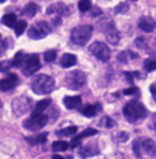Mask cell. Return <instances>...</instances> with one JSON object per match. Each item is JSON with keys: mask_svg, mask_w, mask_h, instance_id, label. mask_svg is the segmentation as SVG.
<instances>
[{"mask_svg": "<svg viewBox=\"0 0 156 159\" xmlns=\"http://www.w3.org/2000/svg\"><path fill=\"white\" fill-rule=\"evenodd\" d=\"M32 89L37 95H48L55 89V80L47 74H40L33 80Z\"/></svg>", "mask_w": 156, "mask_h": 159, "instance_id": "cell-1", "label": "cell"}, {"mask_svg": "<svg viewBox=\"0 0 156 159\" xmlns=\"http://www.w3.org/2000/svg\"><path fill=\"white\" fill-rule=\"evenodd\" d=\"M123 115L129 122H136L147 117V108L140 102H129L123 108Z\"/></svg>", "mask_w": 156, "mask_h": 159, "instance_id": "cell-2", "label": "cell"}, {"mask_svg": "<svg viewBox=\"0 0 156 159\" xmlns=\"http://www.w3.org/2000/svg\"><path fill=\"white\" fill-rule=\"evenodd\" d=\"M92 32H93V28L91 25H79L75 26L71 30L70 39L71 41L74 43L75 45H85L86 43L89 41V39L92 37Z\"/></svg>", "mask_w": 156, "mask_h": 159, "instance_id": "cell-3", "label": "cell"}, {"mask_svg": "<svg viewBox=\"0 0 156 159\" xmlns=\"http://www.w3.org/2000/svg\"><path fill=\"white\" fill-rule=\"evenodd\" d=\"M66 87L71 91H77V89L82 88L86 84V75L85 73H82L81 70H74L70 71L66 75V81H65Z\"/></svg>", "mask_w": 156, "mask_h": 159, "instance_id": "cell-4", "label": "cell"}, {"mask_svg": "<svg viewBox=\"0 0 156 159\" xmlns=\"http://www.w3.org/2000/svg\"><path fill=\"white\" fill-rule=\"evenodd\" d=\"M47 122H48L47 115H44L42 112H40V114L38 112H33L32 117L25 121L24 126L26 129H29V130L36 132V130H40V129L44 128L45 125H47Z\"/></svg>", "mask_w": 156, "mask_h": 159, "instance_id": "cell-5", "label": "cell"}, {"mask_svg": "<svg viewBox=\"0 0 156 159\" xmlns=\"http://www.w3.org/2000/svg\"><path fill=\"white\" fill-rule=\"evenodd\" d=\"M89 51H91L99 61L104 62V63L108 62L109 58H111V51H109V48L107 47V44H104V43H101V41L92 43V44L89 45Z\"/></svg>", "mask_w": 156, "mask_h": 159, "instance_id": "cell-6", "label": "cell"}, {"mask_svg": "<svg viewBox=\"0 0 156 159\" xmlns=\"http://www.w3.org/2000/svg\"><path fill=\"white\" fill-rule=\"evenodd\" d=\"M49 33H51V26H49L45 21H38L29 29L28 34L30 39L40 40V39H44L47 34H49Z\"/></svg>", "mask_w": 156, "mask_h": 159, "instance_id": "cell-7", "label": "cell"}, {"mask_svg": "<svg viewBox=\"0 0 156 159\" xmlns=\"http://www.w3.org/2000/svg\"><path fill=\"white\" fill-rule=\"evenodd\" d=\"M40 59H38V55L37 54H33L28 58H25V62L22 65V71H24L25 75H32L34 74L36 71L40 69Z\"/></svg>", "mask_w": 156, "mask_h": 159, "instance_id": "cell-8", "label": "cell"}, {"mask_svg": "<svg viewBox=\"0 0 156 159\" xmlns=\"http://www.w3.org/2000/svg\"><path fill=\"white\" fill-rule=\"evenodd\" d=\"M103 32H104L105 39H107V41L109 43V44L115 45V44H118V43H119V39H121V36H119L118 29L115 28V25L112 24V22H109V24L105 26L104 29H103Z\"/></svg>", "mask_w": 156, "mask_h": 159, "instance_id": "cell-9", "label": "cell"}, {"mask_svg": "<svg viewBox=\"0 0 156 159\" xmlns=\"http://www.w3.org/2000/svg\"><path fill=\"white\" fill-rule=\"evenodd\" d=\"M12 110H14V112L16 115H21V114H25V112H28L29 110H30V99L26 98V100L24 102V104L21 103V98H16L14 102H12Z\"/></svg>", "mask_w": 156, "mask_h": 159, "instance_id": "cell-10", "label": "cell"}, {"mask_svg": "<svg viewBox=\"0 0 156 159\" xmlns=\"http://www.w3.org/2000/svg\"><path fill=\"white\" fill-rule=\"evenodd\" d=\"M16 82H18V75L15 73H10L7 78H3L0 81V91H3V92L10 91V89H12L15 87Z\"/></svg>", "mask_w": 156, "mask_h": 159, "instance_id": "cell-11", "label": "cell"}, {"mask_svg": "<svg viewBox=\"0 0 156 159\" xmlns=\"http://www.w3.org/2000/svg\"><path fill=\"white\" fill-rule=\"evenodd\" d=\"M78 154L81 158H91V157H95V155L99 154V148L96 147L95 144H85V145H81L78 150Z\"/></svg>", "mask_w": 156, "mask_h": 159, "instance_id": "cell-12", "label": "cell"}, {"mask_svg": "<svg viewBox=\"0 0 156 159\" xmlns=\"http://www.w3.org/2000/svg\"><path fill=\"white\" fill-rule=\"evenodd\" d=\"M48 14H56V15H60V16H67L70 14V10H69L67 6H65L63 3H56V4L49 6L47 10Z\"/></svg>", "mask_w": 156, "mask_h": 159, "instance_id": "cell-13", "label": "cell"}, {"mask_svg": "<svg viewBox=\"0 0 156 159\" xmlns=\"http://www.w3.org/2000/svg\"><path fill=\"white\" fill-rule=\"evenodd\" d=\"M138 28L145 33H151L155 29V21L152 18H149V16H142V18L140 19Z\"/></svg>", "mask_w": 156, "mask_h": 159, "instance_id": "cell-14", "label": "cell"}, {"mask_svg": "<svg viewBox=\"0 0 156 159\" xmlns=\"http://www.w3.org/2000/svg\"><path fill=\"white\" fill-rule=\"evenodd\" d=\"M100 110H101L100 104H88V106H85V107L82 108L81 112H82V115H85V117L92 118V117H95V115L97 114Z\"/></svg>", "mask_w": 156, "mask_h": 159, "instance_id": "cell-15", "label": "cell"}, {"mask_svg": "<svg viewBox=\"0 0 156 159\" xmlns=\"http://www.w3.org/2000/svg\"><path fill=\"white\" fill-rule=\"evenodd\" d=\"M142 148H144V151L147 152L148 155H151V157H155L156 155V141L155 140H151V139H145L144 141H142Z\"/></svg>", "mask_w": 156, "mask_h": 159, "instance_id": "cell-16", "label": "cell"}, {"mask_svg": "<svg viewBox=\"0 0 156 159\" xmlns=\"http://www.w3.org/2000/svg\"><path fill=\"white\" fill-rule=\"evenodd\" d=\"M81 104V96H67L65 98V106L70 110H74Z\"/></svg>", "mask_w": 156, "mask_h": 159, "instance_id": "cell-17", "label": "cell"}, {"mask_svg": "<svg viewBox=\"0 0 156 159\" xmlns=\"http://www.w3.org/2000/svg\"><path fill=\"white\" fill-rule=\"evenodd\" d=\"M75 63H77V58L73 54H65L60 59V65L63 67H71V66H74Z\"/></svg>", "mask_w": 156, "mask_h": 159, "instance_id": "cell-18", "label": "cell"}, {"mask_svg": "<svg viewBox=\"0 0 156 159\" xmlns=\"http://www.w3.org/2000/svg\"><path fill=\"white\" fill-rule=\"evenodd\" d=\"M2 22H3V25H6L7 28H14L16 24V15L15 14H6L2 18Z\"/></svg>", "mask_w": 156, "mask_h": 159, "instance_id": "cell-19", "label": "cell"}, {"mask_svg": "<svg viewBox=\"0 0 156 159\" xmlns=\"http://www.w3.org/2000/svg\"><path fill=\"white\" fill-rule=\"evenodd\" d=\"M49 106H51V99H44V100H40L36 103L34 106V112H42L45 111V108H48Z\"/></svg>", "mask_w": 156, "mask_h": 159, "instance_id": "cell-20", "label": "cell"}, {"mask_svg": "<svg viewBox=\"0 0 156 159\" xmlns=\"http://www.w3.org/2000/svg\"><path fill=\"white\" fill-rule=\"evenodd\" d=\"M37 11H38V6L36 4V3H29V4L24 8V12L26 14V16H29V18L34 16L37 14Z\"/></svg>", "mask_w": 156, "mask_h": 159, "instance_id": "cell-21", "label": "cell"}, {"mask_svg": "<svg viewBox=\"0 0 156 159\" xmlns=\"http://www.w3.org/2000/svg\"><path fill=\"white\" fill-rule=\"evenodd\" d=\"M25 62V58H24V52L22 51H18L14 56V59L11 61V65L15 66V67H22V65H24Z\"/></svg>", "mask_w": 156, "mask_h": 159, "instance_id": "cell-22", "label": "cell"}, {"mask_svg": "<svg viewBox=\"0 0 156 159\" xmlns=\"http://www.w3.org/2000/svg\"><path fill=\"white\" fill-rule=\"evenodd\" d=\"M45 140H47V133H41V134H38L37 137H34V139L26 137V141L33 144V145L34 144H42V143H45Z\"/></svg>", "mask_w": 156, "mask_h": 159, "instance_id": "cell-23", "label": "cell"}, {"mask_svg": "<svg viewBox=\"0 0 156 159\" xmlns=\"http://www.w3.org/2000/svg\"><path fill=\"white\" fill-rule=\"evenodd\" d=\"M78 132V128L77 126H69V128H65V129H60V130L56 132L58 136H71V134H75Z\"/></svg>", "mask_w": 156, "mask_h": 159, "instance_id": "cell-24", "label": "cell"}, {"mask_svg": "<svg viewBox=\"0 0 156 159\" xmlns=\"http://www.w3.org/2000/svg\"><path fill=\"white\" fill-rule=\"evenodd\" d=\"M92 8V2L91 0H79L78 2V10L81 12H86Z\"/></svg>", "mask_w": 156, "mask_h": 159, "instance_id": "cell-25", "label": "cell"}, {"mask_svg": "<svg viewBox=\"0 0 156 159\" xmlns=\"http://www.w3.org/2000/svg\"><path fill=\"white\" fill-rule=\"evenodd\" d=\"M26 21H16V24H15V26H14V29H15V34L16 36H21L22 33H24L25 30H26Z\"/></svg>", "mask_w": 156, "mask_h": 159, "instance_id": "cell-26", "label": "cell"}, {"mask_svg": "<svg viewBox=\"0 0 156 159\" xmlns=\"http://www.w3.org/2000/svg\"><path fill=\"white\" fill-rule=\"evenodd\" d=\"M69 147H70V144H67L66 141H55V143L52 144V150H54L55 152H58V151H66Z\"/></svg>", "mask_w": 156, "mask_h": 159, "instance_id": "cell-27", "label": "cell"}, {"mask_svg": "<svg viewBox=\"0 0 156 159\" xmlns=\"http://www.w3.org/2000/svg\"><path fill=\"white\" fill-rule=\"evenodd\" d=\"M56 59V51L55 49H49V51H45L44 52V61L47 63H51Z\"/></svg>", "mask_w": 156, "mask_h": 159, "instance_id": "cell-28", "label": "cell"}, {"mask_svg": "<svg viewBox=\"0 0 156 159\" xmlns=\"http://www.w3.org/2000/svg\"><path fill=\"white\" fill-rule=\"evenodd\" d=\"M127 11H129L127 3H119L117 7H115V12H117V14H126Z\"/></svg>", "mask_w": 156, "mask_h": 159, "instance_id": "cell-29", "label": "cell"}, {"mask_svg": "<svg viewBox=\"0 0 156 159\" xmlns=\"http://www.w3.org/2000/svg\"><path fill=\"white\" fill-rule=\"evenodd\" d=\"M144 69L147 71L156 70V61H154V59H148V61H145L144 62Z\"/></svg>", "mask_w": 156, "mask_h": 159, "instance_id": "cell-30", "label": "cell"}, {"mask_svg": "<svg viewBox=\"0 0 156 159\" xmlns=\"http://www.w3.org/2000/svg\"><path fill=\"white\" fill-rule=\"evenodd\" d=\"M93 134H97V130L96 129H92V128H89V129H86V130H84L81 134H78L77 137L78 139H85V137H89V136H93Z\"/></svg>", "mask_w": 156, "mask_h": 159, "instance_id": "cell-31", "label": "cell"}, {"mask_svg": "<svg viewBox=\"0 0 156 159\" xmlns=\"http://www.w3.org/2000/svg\"><path fill=\"white\" fill-rule=\"evenodd\" d=\"M11 62H7V61H3L0 62V71H8V69L11 67Z\"/></svg>", "mask_w": 156, "mask_h": 159, "instance_id": "cell-32", "label": "cell"}, {"mask_svg": "<svg viewBox=\"0 0 156 159\" xmlns=\"http://www.w3.org/2000/svg\"><path fill=\"white\" fill-rule=\"evenodd\" d=\"M101 124L104 125L105 128H112V126H114V121H112L109 117H104V118H103Z\"/></svg>", "mask_w": 156, "mask_h": 159, "instance_id": "cell-33", "label": "cell"}, {"mask_svg": "<svg viewBox=\"0 0 156 159\" xmlns=\"http://www.w3.org/2000/svg\"><path fill=\"white\" fill-rule=\"evenodd\" d=\"M140 143L138 141H134L133 143V151H134V154H136V157H141V150H140Z\"/></svg>", "mask_w": 156, "mask_h": 159, "instance_id": "cell-34", "label": "cell"}, {"mask_svg": "<svg viewBox=\"0 0 156 159\" xmlns=\"http://www.w3.org/2000/svg\"><path fill=\"white\" fill-rule=\"evenodd\" d=\"M136 45H137L138 48H145L147 47V41H145L142 37H138L137 40H136Z\"/></svg>", "mask_w": 156, "mask_h": 159, "instance_id": "cell-35", "label": "cell"}, {"mask_svg": "<svg viewBox=\"0 0 156 159\" xmlns=\"http://www.w3.org/2000/svg\"><path fill=\"white\" fill-rule=\"evenodd\" d=\"M138 92V88L137 87H131V88H127L123 91V95H133V93H137Z\"/></svg>", "mask_w": 156, "mask_h": 159, "instance_id": "cell-36", "label": "cell"}, {"mask_svg": "<svg viewBox=\"0 0 156 159\" xmlns=\"http://www.w3.org/2000/svg\"><path fill=\"white\" fill-rule=\"evenodd\" d=\"M81 139H78L77 137V136H75V137L74 139H73V140H71V143H70V147H73V148H74V147H78V145H81Z\"/></svg>", "mask_w": 156, "mask_h": 159, "instance_id": "cell-37", "label": "cell"}, {"mask_svg": "<svg viewBox=\"0 0 156 159\" xmlns=\"http://www.w3.org/2000/svg\"><path fill=\"white\" fill-rule=\"evenodd\" d=\"M99 14H101V10L99 8V7H93V8H91V16H97Z\"/></svg>", "mask_w": 156, "mask_h": 159, "instance_id": "cell-38", "label": "cell"}, {"mask_svg": "<svg viewBox=\"0 0 156 159\" xmlns=\"http://www.w3.org/2000/svg\"><path fill=\"white\" fill-rule=\"evenodd\" d=\"M125 77L127 78V81L133 84V81H134V73H129V71H125Z\"/></svg>", "mask_w": 156, "mask_h": 159, "instance_id": "cell-39", "label": "cell"}, {"mask_svg": "<svg viewBox=\"0 0 156 159\" xmlns=\"http://www.w3.org/2000/svg\"><path fill=\"white\" fill-rule=\"evenodd\" d=\"M119 136H118V139H119V141H126L129 139V136H127V133L126 132H121V133H118Z\"/></svg>", "mask_w": 156, "mask_h": 159, "instance_id": "cell-40", "label": "cell"}, {"mask_svg": "<svg viewBox=\"0 0 156 159\" xmlns=\"http://www.w3.org/2000/svg\"><path fill=\"white\" fill-rule=\"evenodd\" d=\"M118 61L119 62H122V63H126V52H121V54L118 55Z\"/></svg>", "mask_w": 156, "mask_h": 159, "instance_id": "cell-41", "label": "cell"}, {"mask_svg": "<svg viewBox=\"0 0 156 159\" xmlns=\"http://www.w3.org/2000/svg\"><path fill=\"white\" fill-rule=\"evenodd\" d=\"M4 52H6V43L0 40V56L4 54Z\"/></svg>", "mask_w": 156, "mask_h": 159, "instance_id": "cell-42", "label": "cell"}, {"mask_svg": "<svg viewBox=\"0 0 156 159\" xmlns=\"http://www.w3.org/2000/svg\"><path fill=\"white\" fill-rule=\"evenodd\" d=\"M52 22H54L55 25H60V24H62V18H60V15H56V16H54Z\"/></svg>", "mask_w": 156, "mask_h": 159, "instance_id": "cell-43", "label": "cell"}, {"mask_svg": "<svg viewBox=\"0 0 156 159\" xmlns=\"http://www.w3.org/2000/svg\"><path fill=\"white\" fill-rule=\"evenodd\" d=\"M151 93L154 95V98L156 99V85H151Z\"/></svg>", "mask_w": 156, "mask_h": 159, "instance_id": "cell-44", "label": "cell"}, {"mask_svg": "<svg viewBox=\"0 0 156 159\" xmlns=\"http://www.w3.org/2000/svg\"><path fill=\"white\" fill-rule=\"evenodd\" d=\"M152 124H154V125H152V129H156V112H155V114H154V117H152Z\"/></svg>", "mask_w": 156, "mask_h": 159, "instance_id": "cell-45", "label": "cell"}, {"mask_svg": "<svg viewBox=\"0 0 156 159\" xmlns=\"http://www.w3.org/2000/svg\"><path fill=\"white\" fill-rule=\"evenodd\" d=\"M52 159H65V158H63V157H60V155H54V157H52Z\"/></svg>", "mask_w": 156, "mask_h": 159, "instance_id": "cell-46", "label": "cell"}, {"mask_svg": "<svg viewBox=\"0 0 156 159\" xmlns=\"http://www.w3.org/2000/svg\"><path fill=\"white\" fill-rule=\"evenodd\" d=\"M3 2H6V0H0V3H3Z\"/></svg>", "mask_w": 156, "mask_h": 159, "instance_id": "cell-47", "label": "cell"}]
</instances>
